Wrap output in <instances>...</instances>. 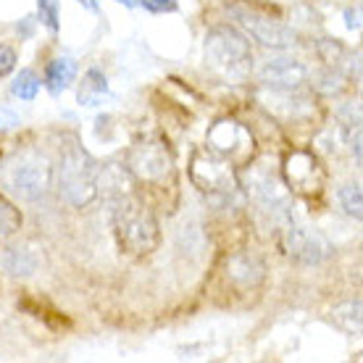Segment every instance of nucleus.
I'll return each instance as SVG.
<instances>
[{
  "label": "nucleus",
  "mask_w": 363,
  "mask_h": 363,
  "mask_svg": "<svg viewBox=\"0 0 363 363\" xmlns=\"http://www.w3.org/2000/svg\"><path fill=\"white\" fill-rule=\"evenodd\" d=\"M0 184L18 200H40L53 184V166L45 153L24 147L0 161Z\"/></svg>",
  "instance_id": "obj_1"
},
{
  "label": "nucleus",
  "mask_w": 363,
  "mask_h": 363,
  "mask_svg": "<svg viewBox=\"0 0 363 363\" xmlns=\"http://www.w3.org/2000/svg\"><path fill=\"white\" fill-rule=\"evenodd\" d=\"M206 69L221 82H247L253 72V50L235 29L218 27L206 37Z\"/></svg>",
  "instance_id": "obj_2"
},
{
  "label": "nucleus",
  "mask_w": 363,
  "mask_h": 363,
  "mask_svg": "<svg viewBox=\"0 0 363 363\" xmlns=\"http://www.w3.org/2000/svg\"><path fill=\"white\" fill-rule=\"evenodd\" d=\"M113 227H116L121 247L132 255L153 253L161 242V232H158V221H155L153 211L129 195L118 198L116 211H113Z\"/></svg>",
  "instance_id": "obj_3"
},
{
  "label": "nucleus",
  "mask_w": 363,
  "mask_h": 363,
  "mask_svg": "<svg viewBox=\"0 0 363 363\" xmlns=\"http://www.w3.org/2000/svg\"><path fill=\"white\" fill-rule=\"evenodd\" d=\"M100 166L82 145H66L58 166V190L74 208H84L98 198Z\"/></svg>",
  "instance_id": "obj_4"
},
{
  "label": "nucleus",
  "mask_w": 363,
  "mask_h": 363,
  "mask_svg": "<svg viewBox=\"0 0 363 363\" xmlns=\"http://www.w3.org/2000/svg\"><path fill=\"white\" fill-rule=\"evenodd\" d=\"M229 13L237 18L240 27H245L266 48H279V50H284V48H292L298 43V35L292 32V27H287L279 18L269 16L258 6L235 0V3H229Z\"/></svg>",
  "instance_id": "obj_5"
},
{
  "label": "nucleus",
  "mask_w": 363,
  "mask_h": 363,
  "mask_svg": "<svg viewBox=\"0 0 363 363\" xmlns=\"http://www.w3.org/2000/svg\"><path fill=\"white\" fill-rule=\"evenodd\" d=\"M208 147L213 153L224 155L232 166H245L253 158V135L237 118H218L208 129Z\"/></svg>",
  "instance_id": "obj_6"
},
{
  "label": "nucleus",
  "mask_w": 363,
  "mask_h": 363,
  "mask_svg": "<svg viewBox=\"0 0 363 363\" xmlns=\"http://www.w3.org/2000/svg\"><path fill=\"white\" fill-rule=\"evenodd\" d=\"M129 172L135 174L137 179L143 182H164L172 174V153L161 137H145L135 143V147L129 150Z\"/></svg>",
  "instance_id": "obj_7"
},
{
  "label": "nucleus",
  "mask_w": 363,
  "mask_h": 363,
  "mask_svg": "<svg viewBox=\"0 0 363 363\" xmlns=\"http://www.w3.org/2000/svg\"><path fill=\"white\" fill-rule=\"evenodd\" d=\"M190 179L203 192H227L235 187V169L224 155L213 153L208 145L198 147L190 161Z\"/></svg>",
  "instance_id": "obj_8"
},
{
  "label": "nucleus",
  "mask_w": 363,
  "mask_h": 363,
  "mask_svg": "<svg viewBox=\"0 0 363 363\" xmlns=\"http://www.w3.org/2000/svg\"><path fill=\"white\" fill-rule=\"evenodd\" d=\"M245 187L247 195L266 211H281L290 203V190L281 184L279 174L269 166V161H255L253 166L247 164Z\"/></svg>",
  "instance_id": "obj_9"
},
{
  "label": "nucleus",
  "mask_w": 363,
  "mask_h": 363,
  "mask_svg": "<svg viewBox=\"0 0 363 363\" xmlns=\"http://www.w3.org/2000/svg\"><path fill=\"white\" fill-rule=\"evenodd\" d=\"M284 182L292 192L298 195H306V198H313L324 190V182H327V172L313 153H306V150H295L284 158Z\"/></svg>",
  "instance_id": "obj_10"
},
{
  "label": "nucleus",
  "mask_w": 363,
  "mask_h": 363,
  "mask_svg": "<svg viewBox=\"0 0 363 363\" xmlns=\"http://www.w3.org/2000/svg\"><path fill=\"white\" fill-rule=\"evenodd\" d=\"M284 250L300 264H321L324 258H329L332 245L327 242V237L318 235L316 229L290 224V227H284Z\"/></svg>",
  "instance_id": "obj_11"
},
{
  "label": "nucleus",
  "mask_w": 363,
  "mask_h": 363,
  "mask_svg": "<svg viewBox=\"0 0 363 363\" xmlns=\"http://www.w3.org/2000/svg\"><path fill=\"white\" fill-rule=\"evenodd\" d=\"M264 103L266 108L281 121H300V118H308L313 113V103L306 92H300V87H295V90L266 87Z\"/></svg>",
  "instance_id": "obj_12"
},
{
  "label": "nucleus",
  "mask_w": 363,
  "mask_h": 363,
  "mask_svg": "<svg viewBox=\"0 0 363 363\" xmlns=\"http://www.w3.org/2000/svg\"><path fill=\"white\" fill-rule=\"evenodd\" d=\"M306 77H308L306 66L300 64V61H292V58H277V61H269L261 69V82L266 87H279V90L303 87Z\"/></svg>",
  "instance_id": "obj_13"
},
{
  "label": "nucleus",
  "mask_w": 363,
  "mask_h": 363,
  "mask_svg": "<svg viewBox=\"0 0 363 363\" xmlns=\"http://www.w3.org/2000/svg\"><path fill=\"white\" fill-rule=\"evenodd\" d=\"M74 74H77V66H74L72 58H55L53 64L48 66L45 74V84L50 95H61L74 82Z\"/></svg>",
  "instance_id": "obj_14"
},
{
  "label": "nucleus",
  "mask_w": 363,
  "mask_h": 363,
  "mask_svg": "<svg viewBox=\"0 0 363 363\" xmlns=\"http://www.w3.org/2000/svg\"><path fill=\"white\" fill-rule=\"evenodd\" d=\"M106 95H108V82H106L103 72L90 69V72L82 77V84H79V92H77L79 103H82V106H98Z\"/></svg>",
  "instance_id": "obj_15"
},
{
  "label": "nucleus",
  "mask_w": 363,
  "mask_h": 363,
  "mask_svg": "<svg viewBox=\"0 0 363 363\" xmlns=\"http://www.w3.org/2000/svg\"><path fill=\"white\" fill-rule=\"evenodd\" d=\"M229 277L235 281H240L242 287H253L255 281L264 279V266L258 264V261H253V258H247V255H240V258H232Z\"/></svg>",
  "instance_id": "obj_16"
},
{
  "label": "nucleus",
  "mask_w": 363,
  "mask_h": 363,
  "mask_svg": "<svg viewBox=\"0 0 363 363\" xmlns=\"http://www.w3.org/2000/svg\"><path fill=\"white\" fill-rule=\"evenodd\" d=\"M332 321L347 335H361V300L342 303L332 311Z\"/></svg>",
  "instance_id": "obj_17"
},
{
  "label": "nucleus",
  "mask_w": 363,
  "mask_h": 363,
  "mask_svg": "<svg viewBox=\"0 0 363 363\" xmlns=\"http://www.w3.org/2000/svg\"><path fill=\"white\" fill-rule=\"evenodd\" d=\"M37 90H40V79H37V74L32 72V69L18 72V77L13 79V84H11V92H13L18 100H35Z\"/></svg>",
  "instance_id": "obj_18"
},
{
  "label": "nucleus",
  "mask_w": 363,
  "mask_h": 363,
  "mask_svg": "<svg viewBox=\"0 0 363 363\" xmlns=\"http://www.w3.org/2000/svg\"><path fill=\"white\" fill-rule=\"evenodd\" d=\"M340 203H342V208H345L347 216L353 218H361L363 216V195H361V184H345L342 190H340Z\"/></svg>",
  "instance_id": "obj_19"
},
{
  "label": "nucleus",
  "mask_w": 363,
  "mask_h": 363,
  "mask_svg": "<svg viewBox=\"0 0 363 363\" xmlns=\"http://www.w3.org/2000/svg\"><path fill=\"white\" fill-rule=\"evenodd\" d=\"M21 227V213L13 208V203L0 195V235H13Z\"/></svg>",
  "instance_id": "obj_20"
},
{
  "label": "nucleus",
  "mask_w": 363,
  "mask_h": 363,
  "mask_svg": "<svg viewBox=\"0 0 363 363\" xmlns=\"http://www.w3.org/2000/svg\"><path fill=\"white\" fill-rule=\"evenodd\" d=\"M37 11H40V21L55 35L58 32V0H37Z\"/></svg>",
  "instance_id": "obj_21"
},
{
  "label": "nucleus",
  "mask_w": 363,
  "mask_h": 363,
  "mask_svg": "<svg viewBox=\"0 0 363 363\" xmlns=\"http://www.w3.org/2000/svg\"><path fill=\"white\" fill-rule=\"evenodd\" d=\"M16 66V50L9 45H0V77H9Z\"/></svg>",
  "instance_id": "obj_22"
},
{
  "label": "nucleus",
  "mask_w": 363,
  "mask_h": 363,
  "mask_svg": "<svg viewBox=\"0 0 363 363\" xmlns=\"http://www.w3.org/2000/svg\"><path fill=\"white\" fill-rule=\"evenodd\" d=\"M143 6H145V11H150V13H172V11L179 9V3L177 0H143Z\"/></svg>",
  "instance_id": "obj_23"
},
{
  "label": "nucleus",
  "mask_w": 363,
  "mask_h": 363,
  "mask_svg": "<svg viewBox=\"0 0 363 363\" xmlns=\"http://www.w3.org/2000/svg\"><path fill=\"white\" fill-rule=\"evenodd\" d=\"M347 27L361 29V11H347Z\"/></svg>",
  "instance_id": "obj_24"
},
{
  "label": "nucleus",
  "mask_w": 363,
  "mask_h": 363,
  "mask_svg": "<svg viewBox=\"0 0 363 363\" xmlns=\"http://www.w3.org/2000/svg\"><path fill=\"white\" fill-rule=\"evenodd\" d=\"M77 3H82L87 11H98V0H77Z\"/></svg>",
  "instance_id": "obj_25"
},
{
  "label": "nucleus",
  "mask_w": 363,
  "mask_h": 363,
  "mask_svg": "<svg viewBox=\"0 0 363 363\" xmlns=\"http://www.w3.org/2000/svg\"><path fill=\"white\" fill-rule=\"evenodd\" d=\"M118 3H124L127 9H135V6H137V0H118Z\"/></svg>",
  "instance_id": "obj_26"
}]
</instances>
